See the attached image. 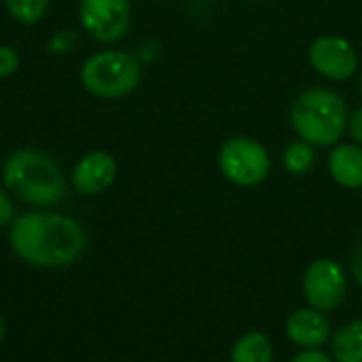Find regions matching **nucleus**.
I'll use <instances>...</instances> for the list:
<instances>
[{
  "instance_id": "nucleus-1",
  "label": "nucleus",
  "mask_w": 362,
  "mask_h": 362,
  "mask_svg": "<svg viewBox=\"0 0 362 362\" xmlns=\"http://www.w3.org/2000/svg\"><path fill=\"white\" fill-rule=\"evenodd\" d=\"M11 247L35 267H66L81 258L88 235L69 216L54 211H33L20 216L11 226Z\"/></svg>"
},
{
  "instance_id": "nucleus-2",
  "label": "nucleus",
  "mask_w": 362,
  "mask_h": 362,
  "mask_svg": "<svg viewBox=\"0 0 362 362\" xmlns=\"http://www.w3.org/2000/svg\"><path fill=\"white\" fill-rule=\"evenodd\" d=\"M5 188L22 203L45 207L66 194V179L60 164L41 149H20L9 156L3 168Z\"/></svg>"
},
{
  "instance_id": "nucleus-3",
  "label": "nucleus",
  "mask_w": 362,
  "mask_h": 362,
  "mask_svg": "<svg viewBox=\"0 0 362 362\" xmlns=\"http://www.w3.org/2000/svg\"><path fill=\"white\" fill-rule=\"evenodd\" d=\"M290 119L303 141L320 147L334 145L349 122L345 100L326 88H309L300 92L292 105Z\"/></svg>"
},
{
  "instance_id": "nucleus-4",
  "label": "nucleus",
  "mask_w": 362,
  "mask_h": 362,
  "mask_svg": "<svg viewBox=\"0 0 362 362\" xmlns=\"http://www.w3.org/2000/svg\"><path fill=\"white\" fill-rule=\"evenodd\" d=\"M141 81V64L128 52H98L81 66L83 88L98 98H122Z\"/></svg>"
},
{
  "instance_id": "nucleus-5",
  "label": "nucleus",
  "mask_w": 362,
  "mask_h": 362,
  "mask_svg": "<svg viewBox=\"0 0 362 362\" xmlns=\"http://www.w3.org/2000/svg\"><path fill=\"white\" fill-rule=\"evenodd\" d=\"M220 170L230 184L252 188L267 179L271 158L258 141L250 136H235L220 149Z\"/></svg>"
},
{
  "instance_id": "nucleus-6",
  "label": "nucleus",
  "mask_w": 362,
  "mask_h": 362,
  "mask_svg": "<svg viewBox=\"0 0 362 362\" xmlns=\"http://www.w3.org/2000/svg\"><path fill=\"white\" fill-rule=\"evenodd\" d=\"M79 20L94 41L115 43L128 33L130 0H81Z\"/></svg>"
},
{
  "instance_id": "nucleus-7",
  "label": "nucleus",
  "mask_w": 362,
  "mask_h": 362,
  "mask_svg": "<svg viewBox=\"0 0 362 362\" xmlns=\"http://www.w3.org/2000/svg\"><path fill=\"white\" fill-rule=\"evenodd\" d=\"M303 290L313 309L332 311L345 298V292H347L345 273L334 260H328V258L315 260L305 271Z\"/></svg>"
},
{
  "instance_id": "nucleus-8",
  "label": "nucleus",
  "mask_w": 362,
  "mask_h": 362,
  "mask_svg": "<svg viewBox=\"0 0 362 362\" xmlns=\"http://www.w3.org/2000/svg\"><path fill=\"white\" fill-rule=\"evenodd\" d=\"M309 64L313 66V71H317V75L332 81H343L356 73L358 56L356 49L345 39L326 35L311 43Z\"/></svg>"
},
{
  "instance_id": "nucleus-9",
  "label": "nucleus",
  "mask_w": 362,
  "mask_h": 362,
  "mask_svg": "<svg viewBox=\"0 0 362 362\" xmlns=\"http://www.w3.org/2000/svg\"><path fill=\"white\" fill-rule=\"evenodd\" d=\"M117 175V164L111 153L107 151H90L86 153L73 170V186L77 192L94 197L105 192Z\"/></svg>"
},
{
  "instance_id": "nucleus-10",
  "label": "nucleus",
  "mask_w": 362,
  "mask_h": 362,
  "mask_svg": "<svg viewBox=\"0 0 362 362\" xmlns=\"http://www.w3.org/2000/svg\"><path fill=\"white\" fill-rule=\"evenodd\" d=\"M290 341L303 347H317L330 337V324L320 309H298L286 322Z\"/></svg>"
},
{
  "instance_id": "nucleus-11",
  "label": "nucleus",
  "mask_w": 362,
  "mask_h": 362,
  "mask_svg": "<svg viewBox=\"0 0 362 362\" xmlns=\"http://www.w3.org/2000/svg\"><path fill=\"white\" fill-rule=\"evenodd\" d=\"M328 170L339 186L347 190L362 188V147L360 145H339L328 158Z\"/></svg>"
},
{
  "instance_id": "nucleus-12",
  "label": "nucleus",
  "mask_w": 362,
  "mask_h": 362,
  "mask_svg": "<svg viewBox=\"0 0 362 362\" xmlns=\"http://www.w3.org/2000/svg\"><path fill=\"white\" fill-rule=\"evenodd\" d=\"M332 356L337 362H362V320H354L337 330Z\"/></svg>"
},
{
  "instance_id": "nucleus-13",
  "label": "nucleus",
  "mask_w": 362,
  "mask_h": 362,
  "mask_svg": "<svg viewBox=\"0 0 362 362\" xmlns=\"http://www.w3.org/2000/svg\"><path fill=\"white\" fill-rule=\"evenodd\" d=\"M273 345L262 332L243 334L233 347V362H271Z\"/></svg>"
},
{
  "instance_id": "nucleus-14",
  "label": "nucleus",
  "mask_w": 362,
  "mask_h": 362,
  "mask_svg": "<svg viewBox=\"0 0 362 362\" xmlns=\"http://www.w3.org/2000/svg\"><path fill=\"white\" fill-rule=\"evenodd\" d=\"M315 160V153L311 149V143L307 141H294L284 151V166L292 175H305Z\"/></svg>"
},
{
  "instance_id": "nucleus-15",
  "label": "nucleus",
  "mask_w": 362,
  "mask_h": 362,
  "mask_svg": "<svg viewBox=\"0 0 362 362\" xmlns=\"http://www.w3.org/2000/svg\"><path fill=\"white\" fill-rule=\"evenodd\" d=\"M5 3L9 13L22 24H37L49 7V0H5Z\"/></svg>"
},
{
  "instance_id": "nucleus-16",
  "label": "nucleus",
  "mask_w": 362,
  "mask_h": 362,
  "mask_svg": "<svg viewBox=\"0 0 362 362\" xmlns=\"http://www.w3.org/2000/svg\"><path fill=\"white\" fill-rule=\"evenodd\" d=\"M20 66V58L18 52L7 47V45H0V79L11 77Z\"/></svg>"
},
{
  "instance_id": "nucleus-17",
  "label": "nucleus",
  "mask_w": 362,
  "mask_h": 362,
  "mask_svg": "<svg viewBox=\"0 0 362 362\" xmlns=\"http://www.w3.org/2000/svg\"><path fill=\"white\" fill-rule=\"evenodd\" d=\"M13 216H16V209H13V205H11L9 194L0 190V228L7 226V224H11Z\"/></svg>"
},
{
  "instance_id": "nucleus-18",
  "label": "nucleus",
  "mask_w": 362,
  "mask_h": 362,
  "mask_svg": "<svg viewBox=\"0 0 362 362\" xmlns=\"http://www.w3.org/2000/svg\"><path fill=\"white\" fill-rule=\"evenodd\" d=\"M292 362H332V360H330V356L326 351H320L315 347H307L305 351L294 356Z\"/></svg>"
},
{
  "instance_id": "nucleus-19",
  "label": "nucleus",
  "mask_w": 362,
  "mask_h": 362,
  "mask_svg": "<svg viewBox=\"0 0 362 362\" xmlns=\"http://www.w3.org/2000/svg\"><path fill=\"white\" fill-rule=\"evenodd\" d=\"M347 128H349L351 139H354L356 143L362 145V107H358V109L354 111V115H351L349 122H347Z\"/></svg>"
},
{
  "instance_id": "nucleus-20",
  "label": "nucleus",
  "mask_w": 362,
  "mask_h": 362,
  "mask_svg": "<svg viewBox=\"0 0 362 362\" xmlns=\"http://www.w3.org/2000/svg\"><path fill=\"white\" fill-rule=\"evenodd\" d=\"M351 273H354V277H356V281L362 286V245H358L356 250H354V254H351Z\"/></svg>"
},
{
  "instance_id": "nucleus-21",
  "label": "nucleus",
  "mask_w": 362,
  "mask_h": 362,
  "mask_svg": "<svg viewBox=\"0 0 362 362\" xmlns=\"http://www.w3.org/2000/svg\"><path fill=\"white\" fill-rule=\"evenodd\" d=\"M5 337V324H3V317H0V341Z\"/></svg>"
},
{
  "instance_id": "nucleus-22",
  "label": "nucleus",
  "mask_w": 362,
  "mask_h": 362,
  "mask_svg": "<svg viewBox=\"0 0 362 362\" xmlns=\"http://www.w3.org/2000/svg\"><path fill=\"white\" fill-rule=\"evenodd\" d=\"M360 90H362V77H360Z\"/></svg>"
}]
</instances>
